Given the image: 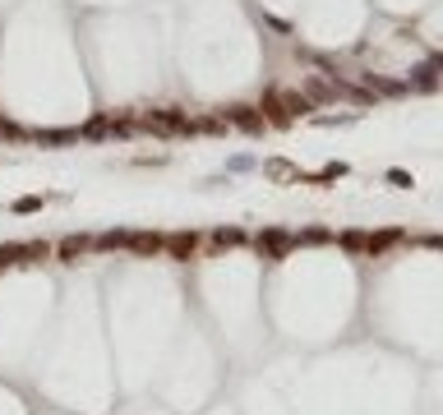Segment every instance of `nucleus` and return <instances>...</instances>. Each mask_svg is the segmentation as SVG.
I'll list each match as a JSON object with an SVG mask.
<instances>
[{
  "label": "nucleus",
  "mask_w": 443,
  "mask_h": 415,
  "mask_svg": "<svg viewBox=\"0 0 443 415\" xmlns=\"http://www.w3.org/2000/svg\"><path fill=\"white\" fill-rule=\"evenodd\" d=\"M14 208H19V213H37V208H42V199H32V194H28V199H19Z\"/></svg>",
  "instance_id": "nucleus-6"
},
{
  "label": "nucleus",
  "mask_w": 443,
  "mask_h": 415,
  "mask_svg": "<svg viewBox=\"0 0 443 415\" xmlns=\"http://www.w3.org/2000/svg\"><path fill=\"white\" fill-rule=\"evenodd\" d=\"M434 83H439V65H420V70L411 74V88L415 92H429Z\"/></svg>",
  "instance_id": "nucleus-2"
},
{
  "label": "nucleus",
  "mask_w": 443,
  "mask_h": 415,
  "mask_svg": "<svg viewBox=\"0 0 443 415\" xmlns=\"http://www.w3.org/2000/svg\"><path fill=\"white\" fill-rule=\"evenodd\" d=\"M162 245H167V249H176L181 259H189V254H194V245H199V240H194V235H171V240H162Z\"/></svg>",
  "instance_id": "nucleus-3"
},
{
  "label": "nucleus",
  "mask_w": 443,
  "mask_h": 415,
  "mask_svg": "<svg viewBox=\"0 0 443 415\" xmlns=\"http://www.w3.org/2000/svg\"><path fill=\"white\" fill-rule=\"evenodd\" d=\"M296 235H287V231H268V235H259V249L268 254V259H287V249Z\"/></svg>",
  "instance_id": "nucleus-1"
},
{
  "label": "nucleus",
  "mask_w": 443,
  "mask_h": 415,
  "mask_svg": "<svg viewBox=\"0 0 443 415\" xmlns=\"http://www.w3.org/2000/svg\"><path fill=\"white\" fill-rule=\"evenodd\" d=\"M263 171H268L273 180H300V171L291 167V162H268V167H263Z\"/></svg>",
  "instance_id": "nucleus-4"
},
{
  "label": "nucleus",
  "mask_w": 443,
  "mask_h": 415,
  "mask_svg": "<svg viewBox=\"0 0 443 415\" xmlns=\"http://www.w3.org/2000/svg\"><path fill=\"white\" fill-rule=\"evenodd\" d=\"M388 180H393V184H398V189H411V175H406V171H398V167H393V171H388Z\"/></svg>",
  "instance_id": "nucleus-5"
}]
</instances>
